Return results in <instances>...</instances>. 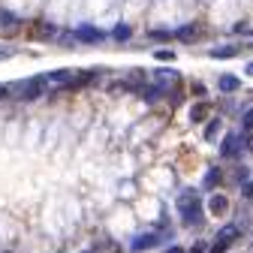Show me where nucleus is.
I'll list each match as a JSON object with an SVG mask.
<instances>
[{"mask_svg":"<svg viewBox=\"0 0 253 253\" xmlns=\"http://www.w3.org/2000/svg\"><path fill=\"white\" fill-rule=\"evenodd\" d=\"M178 211H181V220L187 226H193V223L202 220V202H199V196L193 193V190H184V193L178 196Z\"/></svg>","mask_w":253,"mask_h":253,"instance_id":"obj_1","label":"nucleus"},{"mask_svg":"<svg viewBox=\"0 0 253 253\" xmlns=\"http://www.w3.org/2000/svg\"><path fill=\"white\" fill-rule=\"evenodd\" d=\"M42 87H45V76H37V79H27V82L12 84V93L21 97V100H37L42 93Z\"/></svg>","mask_w":253,"mask_h":253,"instance_id":"obj_2","label":"nucleus"},{"mask_svg":"<svg viewBox=\"0 0 253 253\" xmlns=\"http://www.w3.org/2000/svg\"><path fill=\"white\" fill-rule=\"evenodd\" d=\"M238 235H241V229L235 226V223H229V226H223L217 232V238H214V244H211V253H226L235 241H238Z\"/></svg>","mask_w":253,"mask_h":253,"instance_id":"obj_3","label":"nucleus"},{"mask_svg":"<svg viewBox=\"0 0 253 253\" xmlns=\"http://www.w3.org/2000/svg\"><path fill=\"white\" fill-rule=\"evenodd\" d=\"M241 145L247 148V142H241L238 133H229V136L223 139V145H220V157H226V160H235V157L241 154Z\"/></svg>","mask_w":253,"mask_h":253,"instance_id":"obj_4","label":"nucleus"},{"mask_svg":"<svg viewBox=\"0 0 253 253\" xmlns=\"http://www.w3.org/2000/svg\"><path fill=\"white\" fill-rule=\"evenodd\" d=\"M21 34V18H15L12 12L0 15V37H18Z\"/></svg>","mask_w":253,"mask_h":253,"instance_id":"obj_5","label":"nucleus"},{"mask_svg":"<svg viewBox=\"0 0 253 253\" xmlns=\"http://www.w3.org/2000/svg\"><path fill=\"white\" fill-rule=\"evenodd\" d=\"M73 37H76V40H82V42H100L106 34H103V30H97V27H90V24H82Z\"/></svg>","mask_w":253,"mask_h":253,"instance_id":"obj_6","label":"nucleus"},{"mask_svg":"<svg viewBox=\"0 0 253 253\" xmlns=\"http://www.w3.org/2000/svg\"><path fill=\"white\" fill-rule=\"evenodd\" d=\"M208 211H211L214 217H223V214L229 211V199H226L223 193H214V196L208 199Z\"/></svg>","mask_w":253,"mask_h":253,"instance_id":"obj_7","label":"nucleus"},{"mask_svg":"<svg viewBox=\"0 0 253 253\" xmlns=\"http://www.w3.org/2000/svg\"><path fill=\"white\" fill-rule=\"evenodd\" d=\"M73 76H76L73 70H57V73H48V76H45V82H48V84H70V82H73Z\"/></svg>","mask_w":253,"mask_h":253,"instance_id":"obj_8","label":"nucleus"},{"mask_svg":"<svg viewBox=\"0 0 253 253\" xmlns=\"http://www.w3.org/2000/svg\"><path fill=\"white\" fill-rule=\"evenodd\" d=\"M154 244H160V235L148 232V235H139V238L133 241V250H148V247H154Z\"/></svg>","mask_w":253,"mask_h":253,"instance_id":"obj_9","label":"nucleus"},{"mask_svg":"<svg viewBox=\"0 0 253 253\" xmlns=\"http://www.w3.org/2000/svg\"><path fill=\"white\" fill-rule=\"evenodd\" d=\"M217 87L223 90V93H232V90H238L241 87V82L235 79V76H220V82H217Z\"/></svg>","mask_w":253,"mask_h":253,"instance_id":"obj_10","label":"nucleus"},{"mask_svg":"<svg viewBox=\"0 0 253 253\" xmlns=\"http://www.w3.org/2000/svg\"><path fill=\"white\" fill-rule=\"evenodd\" d=\"M205 118H208V103H199V106L190 109V121H193V124H202Z\"/></svg>","mask_w":253,"mask_h":253,"instance_id":"obj_11","label":"nucleus"},{"mask_svg":"<svg viewBox=\"0 0 253 253\" xmlns=\"http://www.w3.org/2000/svg\"><path fill=\"white\" fill-rule=\"evenodd\" d=\"M220 178H223V172H220V169H208L205 172V181H202V187H214V184H220Z\"/></svg>","mask_w":253,"mask_h":253,"instance_id":"obj_12","label":"nucleus"},{"mask_svg":"<svg viewBox=\"0 0 253 253\" xmlns=\"http://www.w3.org/2000/svg\"><path fill=\"white\" fill-rule=\"evenodd\" d=\"M220 126H223V124H220V118L208 121V126H205V139H208V142H214V139H217V133H220Z\"/></svg>","mask_w":253,"mask_h":253,"instance_id":"obj_13","label":"nucleus"},{"mask_svg":"<svg viewBox=\"0 0 253 253\" xmlns=\"http://www.w3.org/2000/svg\"><path fill=\"white\" fill-rule=\"evenodd\" d=\"M157 82H160V84H175L178 82V73L175 70H160V73H157Z\"/></svg>","mask_w":253,"mask_h":253,"instance_id":"obj_14","label":"nucleus"},{"mask_svg":"<svg viewBox=\"0 0 253 253\" xmlns=\"http://www.w3.org/2000/svg\"><path fill=\"white\" fill-rule=\"evenodd\" d=\"M51 34H54V27L48 21H37L34 24V37H51Z\"/></svg>","mask_w":253,"mask_h":253,"instance_id":"obj_15","label":"nucleus"},{"mask_svg":"<svg viewBox=\"0 0 253 253\" xmlns=\"http://www.w3.org/2000/svg\"><path fill=\"white\" fill-rule=\"evenodd\" d=\"M232 54H238V48H235V45H223V48H211V57H232Z\"/></svg>","mask_w":253,"mask_h":253,"instance_id":"obj_16","label":"nucleus"},{"mask_svg":"<svg viewBox=\"0 0 253 253\" xmlns=\"http://www.w3.org/2000/svg\"><path fill=\"white\" fill-rule=\"evenodd\" d=\"M175 37H178V40H190V37H196V27H193V24H187V27H181V30H178Z\"/></svg>","mask_w":253,"mask_h":253,"instance_id":"obj_17","label":"nucleus"},{"mask_svg":"<svg viewBox=\"0 0 253 253\" xmlns=\"http://www.w3.org/2000/svg\"><path fill=\"white\" fill-rule=\"evenodd\" d=\"M115 40H130V27H126V24H118V27H115Z\"/></svg>","mask_w":253,"mask_h":253,"instance_id":"obj_18","label":"nucleus"},{"mask_svg":"<svg viewBox=\"0 0 253 253\" xmlns=\"http://www.w3.org/2000/svg\"><path fill=\"white\" fill-rule=\"evenodd\" d=\"M154 57H157V60H175V51H169V48H160V51H157Z\"/></svg>","mask_w":253,"mask_h":253,"instance_id":"obj_19","label":"nucleus"},{"mask_svg":"<svg viewBox=\"0 0 253 253\" xmlns=\"http://www.w3.org/2000/svg\"><path fill=\"white\" fill-rule=\"evenodd\" d=\"M247 30H250V24H247V21H241V24H235V34H247Z\"/></svg>","mask_w":253,"mask_h":253,"instance_id":"obj_20","label":"nucleus"},{"mask_svg":"<svg viewBox=\"0 0 253 253\" xmlns=\"http://www.w3.org/2000/svg\"><path fill=\"white\" fill-rule=\"evenodd\" d=\"M12 54H15L12 48H0V60H6V57H12Z\"/></svg>","mask_w":253,"mask_h":253,"instance_id":"obj_21","label":"nucleus"},{"mask_svg":"<svg viewBox=\"0 0 253 253\" xmlns=\"http://www.w3.org/2000/svg\"><path fill=\"white\" fill-rule=\"evenodd\" d=\"M193 93H196V97H205V87H202V84L196 82V84H193Z\"/></svg>","mask_w":253,"mask_h":253,"instance_id":"obj_22","label":"nucleus"},{"mask_svg":"<svg viewBox=\"0 0 253 253\" xmlns=\"http://www.w3.org/2000/svg\"><path fill=\"white\" fill-rule=\"evenodd\" d=\"M6 93H9V87H0V97H6Z\"/></svg>","mask_w":253,"mask_h":253,"instance_id":"obj_23","label":"nucleus"},{"mask_svg":"<svg viewBox=\"0 0 253 253\" xmlns=\"http://www.w3.org/2000/svg\"><path fill=\"white\" fill-rule=\"evenodd\" d=\"M169 253H184V250H181V247H172V250H169Z\"/></svg>","mask_w":253,"mask_h":253,"instance_id":"obj_24","label":"nucleus"}]
</instances>
